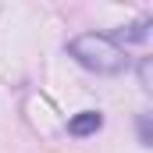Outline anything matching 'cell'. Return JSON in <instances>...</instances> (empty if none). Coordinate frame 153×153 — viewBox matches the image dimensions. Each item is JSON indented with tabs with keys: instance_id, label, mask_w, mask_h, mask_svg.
<instances>
[{
	"instance_id": "cell-4",
	"label": "cell",
	"mask_w": 153,
	"mask_h": 153,
	"mask_svg": "<svg viewBox=\"0 0 153 153\" xmlns=\"http://www.w3.org/2000/svg\"><path fill=\"white\" fill-rule=\"evenodd\" d=\"M139 139H143V146H150V117L146 114L139 117Z\"/></svg>"
},
{
	"instance_id": "cell-1",
	"label": "cell",
	"mask_w": 153,
	"mask_h": 153,
	"mask_svg": "<svg viewBox=\"0 0 153 153\" xmlns=\"http://www.w3.org/2000/svg\"><path fill=\"white\" fill-rule=\"evenodd\" d=\"M68 53L75 57L85 71H96V75H117L128 64L125 50L111 36H100V32H82V36H75L68 43Z\"/></svg>"
},
{
	"instance_id": "cell-3",
	"label": "cell",
	"mask_w": 153,
	"mask_h": 153,
	"mask_svg": "<svg viewBox=\"0 0 153 153\" xmlns=\"http://www.w3.org/2000/svg\"><path fill=\"white\" fill-rule=\"evenodd\" d=\"M150 39V18H143V22H132L128 29H121V43H146ZM117 43V46H121Z\"/></svg>"
},
{
	"instance_id": "cell-2",
	"label": "cell",
	"mask_w": 153,
	"mask_h": 153,
	"mask_svg": "<svg viewBox=\"0 0 153 153\" xmlns=\"http://www.w3.org/2000/svg\"><path fill=\"white\" fill-rule=\"evenodd\" d=\"M100 128H103V114H100V111H78V114L68 121V135H75V139L96 135Z\"/></svg>"
}]
</instances>
